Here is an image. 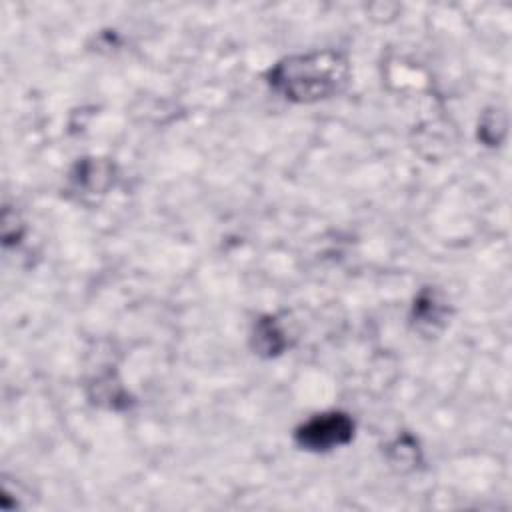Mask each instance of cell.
I'll return each mask as SVG.
<instances>
[{"instance_id":"obj_1","label":"cell","mask_w":512,"mask_h":512,"mask_svg":"<svg viewBox=\"0 0 512 512\" xmlns=\"http://www.w3.org/2000/svg\"><path fill=\"white\" fill-rule=\"evenodd\" d=\"M350 80L348 58L336 50L294 54L268 74L270 86L290 102L312 104L340 94Z\"/></svg>"},{"instance_id":"obj_2","label":"cell","mask_w":512,"mask_h":512,"mask_svg":"<svg viewBox=\"0 0 512 512\" xmlns=\"http://www.w3.org/2000/svg\"><path fill=\"white\" fill-rule=\"evenodd\" d=\"M354 436V420L344 412H324L306 420L296 428L294 440L300 448L326 452L344 446Z\"/></svg>"},{"instance_id":"obj_3","label":"cell","mask_w":512,"mask_h":512,"mask_svg":"<svg viewBox=\"0 0 512 512\" xmlns=\"http://www.w3.org/2000/svg\"><path fill=\"white\" fill-rule=\"evenodd\" d=\"M286 346L284 334L276 322V318H262L258 320L256 328H254V348L258 350V354L264 356H276L282 352V348Z\"/></svg>"}]
</instances>
